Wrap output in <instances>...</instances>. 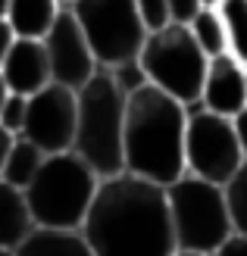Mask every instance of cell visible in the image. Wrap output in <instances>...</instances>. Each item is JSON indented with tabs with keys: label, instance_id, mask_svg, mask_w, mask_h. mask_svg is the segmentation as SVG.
<instances>
[{
	"label": "cell",
	"instance_id": "obj_28",
	"mask_svg": "<svg viewBox=\"0 0 247 256\" xmlns=\"http://www.w3.org/2000/svg\"><path fill=\"white\" fill-rule=\"evenodd\" d=\"M7 94H10V88H7V82L0 78V106H4V100H7Z\"/></svg>",
	"mask_w": 247,
	"mask_h": 256
},
{
	"label": "cell",
	"instance_id": "obj_32",
	"mask_svg": "<svg viewBox=\"0 0 247 256\" xmlns=\"http://www.w3.org/2000/svg\"><path fill=\"white\" fill-rule=\"evenodd\" d=\"M0 256H13V250H0Z\"/></svg>",
	"mask_w": 247,
	"mask_h": 256
},
{
	"label": "cell",
	"instance_id": "obj_3",
	"mask_svg": "<svg viewBox=\"0 0 247 256\" xmlns=\"http://www.w3.org/2000/svg\"><path fill=\"white\" fill-rule=\"evenodd\" d=\"M122 125L125 94L107 69H97L75 91V138L72 153L82 156L97 178L122 172Z\"/></svg>",
	"mask_w": 247,
	"mask_h": 256
},
{
	"label": "cell",
	"instance_id": "obj_31",
	"mask_svg": "<svg viewBox=\"0 0 247 256\" xmlns=\"http://www.w3.org/2000/svg\"><path fill=\"white\" fill-rule=\"evenodd\" d=\"M200 4H203V6H216V4H219V0H200Z\"/></svg>",
	"mask_w": 247,
	"mask_h": 256
},
{
	"label": "cell",
	"instance_id": "obj_30",
	"mask_svg": "<svg viewBox=\"0 0 247 256\" xmlns=\"http://www.w3.org/2000/svg\"><path fill=\"white\" fill-rule=\"evenodd\" d=\"M7 6H10V0H0V19L7 16Z\"/></svg>",
	"mask_w": 247,
	"mask_h": 256
},
{
	"label": "cell",
	"instance_id": "obj_25",
	"mask_svg": "<svg viewBox=\"0 0 247 256\" xmlns=\"http://www.w3.org/2000/svg\"><path fill=\"white\" fill-rule=\"evenodd\" d=\"M231 128H235V138H238V147H241V156L247 160V106L241 112L231 116Z\"/></svg>",
	"mask_w": 247,
	"mask_h": 256
},
{
	"label": "cell",
	"instance_id": "obj_16",
	"mask_svg": "<svg viewBox=\"0 0 247 256\" xmlns=\"http://www.w3.org/2000/svg\"><path fill=\"white\" fill-rule=\"evenodd\" d=\"M216 12L225 32V54L247 66V0H219Z\"/></svg>",
	"mask_w": 247,
	"mask_h": 256
},
{
	"label": "cell",
	"instance_id": "obj_24",
	"mask_svg": "<svg viewBox=\"0 0 247 256\" xmlns=\"http://www.w3.org/2000/svg\"><path fill=\"white\" fill-rule=\"evenodd\" d=\"M213 256H247V238L231 232V234L222 240V244L213 250Z\"/></svg>",
	"mask_w": 247,
	"mask_h": 256
},
{
	"label": "cell",
	"instance_id": "obj_21",
	"mask_svg": "<svg viewBox=\"0 0 247 256\" xmlns=\"http://www.w3.org/2000/svg\"><path fill=\"white\" fill-rule=\"evenodd\" d=\"M138 6V16H141V25L147 32H157L163 25H169V6L166 0H135Z\"/></svg>",
	"mask_w": 247,
	"mask_h": 256
},
{
	"label": "cell",
	"instance_id": "obj_6",
	"mask_svg": "<svg viewBox=\"0 0 247 256\" xmlns=\"http://www.w3.org/2000/svg\"><path fill=\"white\" fill-rule=\"evenodd\" d=\"M206 56L194 44L188 25L169 22L157 32H147L144 44L138 50V66L144 72V82L153 84L157 91L175 97L178 104H197Z\"/></svg>",
	"mask_w": 247,
	"mask_h": 256
},
{
	"label": "cell",
	"instance_id": "obj_33",
	"mask_svg": "<svg viewBox=\"0 0 247 256\" xmlns=\"http://www.w3.org/2000/svg\"><path fill=\"white\" fill-rule=\"evenodd\" d=\"M72 4V0H60V6H69Z\"/></svg>",
	"mask_w": 247,
	"mask_h": 256
},
{
	"label": "cell",
	"instance_id": "obj_13",
	"mask_svg": "<svg viewBox=\"0 0 247 256\" xmlns=\"http://www.w3.org/2000/svg\"><path fill=\"white\" fill-rule=\"evenodd\" d=\"M13 256H94L79 228H32Z\"/></svg>",
	"mask_w": 247,
	"mask_h": 256
},
{
	"label": "cell",
	"instance_id": "obj_14",
	"mask_svg": "<svg viewBox=\"0 0 247 256\" xmlns=\"http://www.w3.org/2000/svg\"><path fill=\"white\" fill-rule=\"evenodd\" d=\"M60 0H10L7 6V22L16 38H35L41 41L47 28L60 16Z\"/></svg>",
	"mask_w": 247,
	"mask_h": 256
},
{
	"label": "cell",
	"instance_id": "obj_4",
	"mask_svg": "<svg viewBox=\"0 0 247 256\" xmlns=\"http://www.w3.org/2000/svg\"><path fill=\"white\" fill-rule=\"evenodd\" d=\"M100 178L72 150L47 153L29 184L22 188L35 228H79Z\"/></svg>",
	"mask_w": 247,
	"mask_h": 256
},
{
	"label": "cell",
	"instance_id": "obj_15",
	"mask_svg": "<svg viewBox=\"0 0 247 256\" xmlns=\"http://www.w3.org/2000/svg\"><path fill=\"white\" fill-rule=\"evenodd\" d=\"M32 228L35 225H32L22 190L0 178V250H13Z\"/></svg>",
	"mask_w": 247,
	"mask_h": 256
},
{
	"label": "cell",
	"instance_id": "obj_8",
	"mask_svg": "<svg viewBox=\"0 0 247 256\" xmlns=\"http://www.w3.org/2000/svg\"><path fill=\"white\" fill-rule=\"evenodd\" d=\"M185 112V175L225 184L244 162L231 119L216 116L200 104H188Z\"/></svg>",
	"mask_w": 247,
	"mask_h": 256
},
{
	"label": "cell",
	"instance_id": "obj_2",
	"mask_svg": "<svg viewBox=\"0 0 247 256\" xmlns=\"http://www.w3.org/2000/svg\"><path fill=\"white\" fill-rule=\"evenodd\" d=\"M185 104L141 84L125 97L122 125V172L153 184H172L185 175Z\"/></svg>",
	"mask_w": 247,
	"mask_h": 256
},
{
	"label": "cell",
	"instance_id": "obj_7",
	"mask_svg": "<svg viewBox=\"0 0 247 256\" xmlns=\"http://www.w3.org/2000/svg\"><path fill=\"white\" fill-rule=\"evenodd\" d=\"M69 12L79 22L100 69L138 60L147 28L141 25L135 0H72Z\"/></svg>",
	"mask_w": 247,
	"mask_h": 256
},
{
	"label": "cell",
	"instance_id": "obj_26",
	"mask_svg": "<svg viewBox=\"0 0 247 256\" xmlns=\"http://www.w3.org/2000/svg\"><path fill=\"white\" fill-rule=\"evenodd\" d=\"M13 41H16V34H13L10 22H7V19H0V66H4V60H7V54H10Z\"/></svg>",
	"mask_w": 247,
	"mask_h": 256
},
{
	"label": "cell",
	"instance_id": "obj_17",
	"mask_svg": "<svg viewBox=\"0 0 247 256\" xmlns=\"http://www.w3.org/2000/svg\"><path fill=\"white\" fill-rule=\"evenodd\" d=\"M41 162H44V153L38 150L35 144H29L25 138H16V140H13L10 156L4 162V169H0V178H4L7 184L22 190L35 178V172H38V166H41Z\"/></svg>",
	"mask_w": 247,
	"mask_h": 256
},
{
	"label": "cell",
	"instance_id": "obj_19",
	"mask_svg": "<svg viewBox=\"0 0 247 256\" xmlns=\"http://www.w3.org/2000/svg\"><path fill=\"white\" fill-rule=\"evenodd\" d=\"M222 194H225V210H228L231 232L247 238V160L235 169V175L222 184Z\"/></svg>",
	"mask_w": 247,
	"mask_h": 256
},
{
	"label": "cell",
	"instance_id": "obj_12",
	"mask_svg": "<svg viewBox=\"0 0 247 256\" xmlns=\"http://www.w3.org/2000/svg\"><path fill=\"white\" fill-rule=\"evenodd\" d=\"M0 78L7 82L10 94H22V97H32L44 84H50V66H47L44 44L35 41V38H16L4 66H0Z\"/></svg>",
	"mask_w": 247,
	"mask_h": 256
},
{
	"label": "cell",
	"instance_id": "obj_18",
	"mask_svg": "<svg viewBox=\"0 0 247 256\" xmlns=\"http://www.w3.org/2000/svg\"><path fill=\"white\" fill-rule=\"evenodd\" d=\"M188 32L194 38L206 56H219L225 54V32H222V19H219L216 6H200L194 12V19L188 22Z\"/></svg>",
	"mask_w": 247,
	"mask_h": 256
},
{
	"label": "cell",
	"instance_id": "obj_10",
	"mask_svg": "<svg viewBox=\"0 0 247 256\" xmlns=\"http://www.w3.org/2000/svg\"><path fill=\"white\" fill-rule=\"evenodd\" d=\"M44 54H47V66H50V82L63 84L69 91H79V88L94 75L100 66L91 47L85 41V34L79 28L75 16L69 12V6L60 10V16L54 19V25L47 28V34L41 38Z\"/></svg>",
	"mask_w": 247,
	"mask_h": 256
},
{
	"label": "cell",
	"instance_id": "obj_34",
	"mask_svg": "<svg viewBox=\"0 0 247 256\" xmlns=\"http://www.w3.org/2000/svg\"><path fill=\"white\" fill-rule=\"evenodd\" d=\"M244 82H247V66H244Z\"/></svg>",
	"mask_w": 247,
	"mask_h": 256
},
{
	"label": "cell",
	"instance_id": "obj_20",
	"mask_svg": "<svg viewBox=\"0 0 247 256\" xmlns=\"http://www.w3.org/2000/svg\"><path fill=\"white\" fill-rule=\"evenodd\" d=\"M110 72V78L116 82V88L128 97L132 91H138L141 84H147L144 82V72H141V66H138V60H128V62H119V66H113V69H107Z\"/></svg>",
	"mask_w": 247,
	"mask_h": 256
},
{
	"label": "cell",
	"instance_id": "obj_22",
	"mask_svg": "<svg viewBox=\"0 0 247 256\" xmlns=\"http://www.w3.org/2000/svg\"><path fill=\"white\" fill-rule=\"evenodd\" d=\"M22 122H25V97L22 94H7L4 106H0V125L19 138Z\"/></svg>",
	"mask_w": 247,
	"mask_h": 256
},
{
	"label": "cell",
	"instance_id": "obj_11",
	"mask_svg": "<svg viewBox=\"0 0 247 256\" xmlns=\"http://www.w3.org/2000/svg\"><path fill=\"white\" fill-rule=\"evenodd\" d=\"M197 104L203 110L216 112V116L231 119L235 112L247 106V82H244V66L228 56L219 54L206 60V72H203V84H200V97Z\"/></svg>",
	"mask_w": 247,
	"mask_h": 256
},
{
	"label": "cell",
	"instance_id": "obj_9",
	"mask_svg": "<svg viewBox=\"0 0 247 256\" xmlns=\"http://www.w3.org/2000/svg\"><path fill=\"white\" fill-rule=\"evenodd\" d=\"M19 138L44 153L72 150L75 138V91L63 84H44L41 91L25 97V122Z\"/></svg>",
	"mask_w": 247,
	"mask_h": 256
},
{
	"label": "cell",
	"instance_id": "obj_1",
	"mask_svg": "<svg viewBox=\"0 0 247 256\" xmlns=\"http://www.w3.org/2000/svg\"><path fill=\"white\" fill-rule=\"evenodd\" d=\"M79 232L94 256H175L166 188L132 172L100 178Z\"/></svg>",
	"mask_w": 247,
	"mask_h": 256
},
{
	"label": "cell",
	"instance_id": "obj_27",
	"mask_svg": "<svg viewBox=\"0 0 247 256\" xmlns=\"http://www.w3.org/2000/svg\"><path fill=\"white\" fill-rule=\"evenodd\" d=\"M13 140H16V134H13V132H7V128L0 125V169H4V162H7L10 150H13Z\"/></svg>",
	"mask_w": 247,
	"mask_h": 256
},
{
	"label": "cell",
	"instance_id": "obj_5",
	"mask_svg": "<svg viewBox=\"0 0 247 256\" xmlns=\"http://www.w3.org/2000/svg\"><path fill=\"white\" fill-rule=\"evenodd\" d=\"M166 206L175 250L213 253L231 234L222 184L181 175L172 184H166Z\"/></svg>",
	"mask_w": 247,
	"mask_h": 256
},
{
	"label": "cell",
	"instance_id": "obj_23",
	"mask_svg": "<svg viewBox=\"0 0 247 256\" xmlns=\"http://www.w3.org/2000/svg\"><path fill=\"white\" fill-rule=\"evenodd\" d=\"M166 6H169V22L188 25L194 19V12H197L203 4L200 0H166Z\"/></svg>",
	"mask_w": 247,
	"mask_h": 256
},
{
	"label": "cell",
	"instance_id": "obj_29",
	"mask_svg": "<svg viewBox=\"0 0 247 256\" xmlns=\"http://www.w3.org/2000/svg\"><path fill=\"white\" fill-rule=\"evenodd\" d=\"M175 256H213V253H188V250H175Z\"/></svg>",
	"mask_w": 247,
	"mask_h": 256
}]
</instances>
